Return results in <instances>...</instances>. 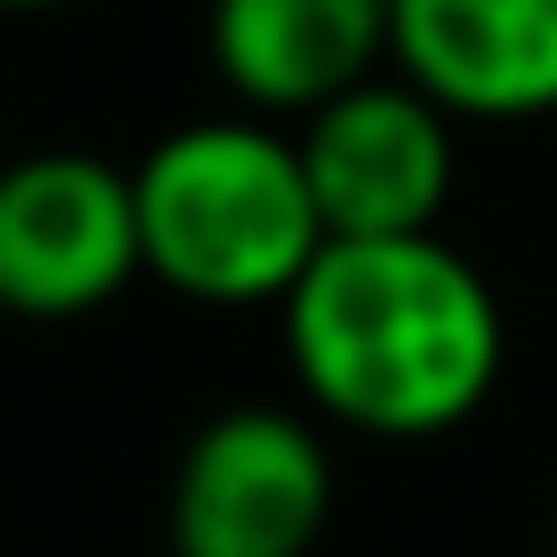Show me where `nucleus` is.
<instances>
[{
  "label": "nucleus",
  "mask_w": 557,
  "mask_h": 557,
  "mask_svg": "<svg viewBox=\"0 0 557 557\" xmlns=\"http://www.w3.org/2000/svg\"><path fill=\"white\" fill-rule=\"evenodd\" d=\"M296 148L331 235H418L453 200V113L400 70H374L313 104L296 122Z\"/></svg>",
  "instance_id": "39448f33"
},
{
  "label": "nucleus",
  "mask_w": 557,
  "mask_h": 557,
  "mask_svg": "<svg viewBox=\"0 0 557 557\" xmlns=\"http://www.w3.org/2000/svg\"><path fill=\"white\" fill-rule=\"evenodd\" d=\"M331 444L305 409L235 400L191 426L165 479V557H313L331 531Z\"/></svg>",
  "instance_id": "7ed1b4c3"
},
{
  "label": "nucleus",
  "mask_w": 557,
  "mask_h": 557,
  "mask_svg": "<svg viewBox=\"0 0 557 557\" xmlns=\"http://www.w3.org/2000/svg\"><path fill=\"white\" fill-rule=\"evenodd\" d=\"M148 278L139 183L96 148H35L0 165V313L87 322Z\"/></svg>",
  "instance_id": "20e7f679"
},
{
  "label": "nucleus",
  "mask_w": 557,
  "mask_h": 557,
  "mask_svg": "<svg viewBox=\"0 0 557 557\" xmlns=\"http://www.w3.org/2000/svg\"><path fill=\"white\" fill-rule=\"evenodd\" d=\"M44 9H70V0H0V17H44Z\"/></svg>",
  "instance_id": "6e6552de"
},
{
  "label": "nucleus",
  "mask_w": 557,
  "mask_h": 557,
  "mask_svg": "<svg viewBox=\"0 0 557 557\" xmlns=\"http://www.w3.org/2000/svg\"><path fill=\"white\" fill-rule=\"evenodd\" d=\"M392 70L453 122H548L557 0H392Z\"/></svg>",
  "instance_id": "423d86ee"
},
{
  "label": "nucleus",
  "mask_w": 557,
  "mask_h": 557,
  "mask_svg": "<svg viewBox=\"0 0 557 557\" xmlns=\"http://www.w3.org/2000/svg\"><path fill=\"white\" fill-rule=\"evenodd\" d=\"M278 339L305 409L374 444L470 426L505 374V305L487 270L435 226L331 235L287 287Z\"/></svg>",
  "instance_id": "f257e3e1"
},
{
  "label": "nucleus",
  "mask_w": 557,
  "mask_h": 557,
  "mask_svg": "<svg viewBox=\"0 0 557 557\" xmlns=\"http://www.w3.org/2000/svg\"><path fill=\"white\" fill-rule=\"evenodd\" d=\"M548 557H557V513H548Z\"/></svg>",
  "instance_id": "1a4fd4ad"
},
{
  "label": "nucleus",
  "mask_w": 557,
  "mask_h": 557,
  "mask_svg": "<svg viewBox=\"0 0 557 557\" xmlns=\"http://www.w3.org/2000/svg\"><path fill=\"white\" fill-rule=\"evenodd\" d=\"M200 35L218 87L278 122L392 70V0H209Z\"/></svg>",
  "instance_id": "0eeeda50"
},
{
  "label": "nucleus",
  "mask_w": 557,
  "mask_h": 557,
  "mask_svg": "<svg viewBox=\"0 0 557 557\" xmlns=\"http://www.w3.org/2000/svg\"><path fill=\"white\" fill-rule=\"evenodd\" d=\"M131 183H139L148 278L209 313L287 305V287L331 244L296 131H278V113L252 104L174 122L131 165Z\"/></svg>",
  "instance_id": "f03ea898"
}]
</instances>
